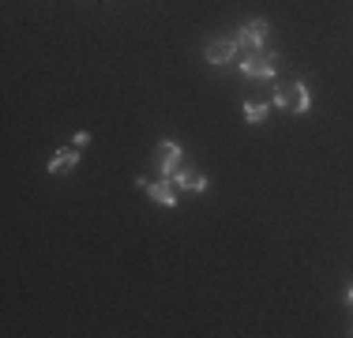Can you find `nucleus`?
<instances>
[{"instance_id": "obj_1", "label": "nucleus", "mask_w": 353, "mask_h": 338, "mask_svg": "<svg viewBox=\"0 0 353 338\" xmlns=\"http://www.w3.org/2000/svg\"><path fill=\"white\" fill-rule=\"evenodd\" d=\"M274 106L285 109V113H308L312 109V95H308L305 79H293V83L274 90Z\"/></svg>"}, {"instance_id": "obj_2", "label": "nucleus", "mask_w": 353, "mask_h": 338, "mask_svg": "<svg viewBox=\"0 0 353 338\" xmlns=\"http://www.w3.org/2000/svg\"><path fill=\"white\" fill-rule=\"evenodd\" d=\"M274 72H279V53H259V49H252L245 61H241V75H248V79H274Z\"/></svg>"}, {"instance_id": "obj_3", "label": "nucleus", "mask_w": 353, "mask_h": 338, "mask_svg": "<svg viewBox=\"0 0 353 338\" xmlns=\"http://www.w3.org/2000/svg\"><path fill=\"white\" fill-rule=\"evenodd\" d=\"M181 155H184V150H181V143H176V139H162V143H158V150H154V169L165 177V181H170L176 169H181Z\"/></svg>"}, {"instance_id": "obj_4", "label": "nucleus", "mask_w": 353, "mask_h": 338, "mask_svg": "<svg viewBox=\"0 0 353 338\" xmlns=\"http://www.w3.org/2000/svg\"><path fill=\"white\" fill-rule=\"evenodd\" d=\"M267 34H271V23H267V19H252V23H245V27H241L237 46H241V49H263Z\"/></svg>"}, {"instance_id": "obj_5", "label": "nucleus", "mask_w": 353, "mask_h": 338, "mask_svg": "<svg viewBox=\"0 0 353 338\" xmlns=\"http://www.w3.org/2000/svg\"><path fill=\"white\" fill-rule=\"evenodd\" d=\"M237 53H241L237 38H214L207 46V61L211 64H230V61H237Z\"/></svg>"}, {"instance_id": "obj_6", "label": "nucleus", "mask_w": 353, "mask_h": 338, "mask_svg": "<svg viewBox=\"0 0 353 338\" xmlns=\"http://www.w3.org/2000/svg\"><path fill=\"white\" fill-rule=\"evenodd\" d=\"M170 181H173L181 192H207V177L199 173L196 166H181V169L170 177Z\"/></svg>"}, {"instance_id": "obj_7", "label": "nucleus", "mask_w": 353, "mask_h": 338, "mask_svg": "<svg viewBox=\"0 0 353 338\" xmlns=\"http://www.w3.org/2000/svg\"><path fill=\"white\" fill-rule=\"evenodd\" d=\"M79 158H83V150H79V147H64V150H57V155L49 158V173H53V177L72 173V169L79 166Z\"/></svg>"}, {"instance_id": "obj_8", "label": "nucleus", "mask_w": 353, "mask_h": 338, "mask_svg": "<svg viewBox=\"0 0 353 338\" xmlns=\"http://www.w3.org/2000/svg\"><path fill=\"white\" fill-rule=\"evenodd\" d=\"M147 192L154 203H162V207H170V210H176V184H170V181H147Z\"/></svg>"}, {"instance_id": "obj_9", "label": "nucleus", "mask_w": 353, "mask_h": 338, "mask_svg": "<svg viewBox=\"0 0 353 338\" xmlns=\"http://www.w3.org/2000/svg\"><path fill=\"white\" fill-rule=\"evenodd\" d=\"M267 113H271V106H267V101H245V121L248 124H263Z\"/></svg>"}, {"instance_id": "obj_10", "label": "nucleus", "mask_w": 353, "mask_h": 338, "mask_svg": "<svg viewBox=\"0 0 353 338\" xmlns=\"http://www.w3.org/2000/svg\"><path fill=\"white\" fill-rule=\"evenodd\" d=\"M72 147H79V150L90 147V132H75V135H72Z\"/></svg>"}, {"instance_id": "obj_11", "label": "nucleus", "mask_w": 353, "mask_h": 338, "mask_svg": "<svg viewBox=\"0 0 353 338\" xmlns=\"http://www.w3.org/2000/svg\"><path fill=\"white\" fill-rule=\"evenodd\" d=\"M346 301H350V304H353V286H350V290H346Z\"/></svg>"}, {"instance_id": "obj_12", "label": "nucleus", "mask_w": 353, "mask_h": 338, "mask_svg": "<svg viewBox=\"0 0 353 338\" xmlns=\"http://www.w3.org/2000/svg\"><path fill=\"white\" fill-rule=\"evenodd\" d=\"M350 335H353V324H350Z\"/></svg>"}]
</instances>
